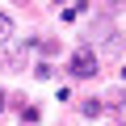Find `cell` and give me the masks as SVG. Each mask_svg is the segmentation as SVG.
Returning <instances> with one entry per match:
<instances>
[{"label":"cell","instance_id":"cell-1","mask_svg":"<svg viewBox=\"0 0 126 126\" xmlns=\"http://www.w3.org/2000/svg\"><path fill=\"white\" fill-rule=\"evenodd\" d=\"M93 38H97V46H101V55H105V59H118V55H122V46H126V42H122V34H118L109 21H97V25H93Z\"/></svg>","mask_w":126,"mask_h":126},{"label":"cell","instance_id":"cell-2","mask_svg":"<svg viewBox=\"0 0 126 126\" xmlns=\"http://www.w3.org/2000/svg\"><path fill=\"white\" fill-rule=\"evenodd\" d=\"M67 72H72L76 80H88V76H97V50H93V46H80V50L67 59Z\"/></svg>","mask_w":126,"mask_h":126},{"label":"cell","instance_id":"cell-3","mask_svg":"<svg viewBox=\"0 0 126 126\" xmlns=\"http://www.w3.org/2000/svg\"><path fill=\"white\" fill-rule=\"evenodd\" d=\"M84 4H88V0H63V9H59V17H63V21H72V17H76V13L84 9Z\"/></svg>","mask_w":126,"mask_h":126},{"label":"cell","instance_id":"cell-4","mask_svg":"<svg viewBox=\"0 0 126 126\" xmlns=\"http://www.w3.org/2000/svg\"><path fill=\"white\" fill-rule=\"evenodd\" d=\"M13 38V17H4V13H0V46H4Z\"/></svg>","mask_w":126,"mask_h":126},{"label":"cell","instance_id":"cell-5","mask_svg":"<svg viewBox=\"0 0 126 126\" xmlns=\"http://www.w3.org/2000/svg\"><path fill=\"white\" fill-rule=\"evenodd\" d=\"M80 109H84V118H101V109H105V105H101V101H84Z\"/></svg>","mask_w":126,"mask_h":126},{"label":"cell","instance_id":"cell-6","mask_svg":"<svg viewBox=\"0 0 126 126\" xmlns=\"http://www.w3.org/2000/svg\"><path fill=\"white\" fill-rule=\"evenodd\" d=\"M126 4V0H105V9H122Z\"/></svg>","mask_w":126,"mask_h":126},{"label":"cell","instance_id":"cell-7","mask_svg":"<svg viewBox=\"0 0 126 126\" xmlns=\"http://www.w3.org/2000/svg\"><path fill=\"white\" fill-rule=\"evenodd\" d=\"M0 109H4V93H0Z\"/></svg>","mask_w":126,"mask_h":126}]
</instances>
